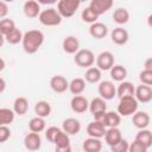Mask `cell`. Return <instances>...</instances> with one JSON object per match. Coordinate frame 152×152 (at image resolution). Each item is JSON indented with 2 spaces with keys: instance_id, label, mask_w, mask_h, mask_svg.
Instances as JSON below:
<instances>
[{
  "instance_id": "6da1fadb",
  "label": "cell",
  "mask_w": 152,
  "mask_h": 152,
  "mask_svg": "<svg viewBox=\"0 0 152 152\" xmlns=\"http://www.w3.org/2000/svg\"><path fill=\"white\" fill-rule=\"evenodd\" d=\"M44 39H45V37L42 31L28 30L23 34V40H21L23 50L28 55H33L43 45Z\"/></svg>"
},
{
  "instance_id": "7a4b0ae2",
  "label": "cell",
  "mask_w": 152,
  "mask_h": 152,
  "mask_svg": "<svg viewBox=\"0 0 152 152\" xmlns=\"http://www.w3.org/2000/svg\"><path fill=\"white\" fill-rule=\"evenodd\" d=\"M138 106H139V103L134 99V96L121 97V99H119L116 113L120 116H129V115H133L138 110Z\"/></svg>"
},
{
  "instance_id": "3957f363",
  "label": "cell",
  "mask_w": 152,
  "mask_h": 152,
  "mask_svg": "<svg viewBox=\"0 0 152 152\" xmlns=\"http://www.w3.org/2000/svg\"><path fill=\"white\" fill-rule=\"evenodd\" d=\"M38 19H39V23L44 26H58L62 23V17L57 12V10L53 7L40 11Z\"/></svg>"
},
{
  "instance_id": "277c9868",
  "label": "cell",
  "mask_w": 152,
  "mask_h": 152,
  "mask_svg": "<svg viewBox=\"0 0 152 152\" xmlns=\"http://www.w3.org/2000/svg\"><path fill=\"white\" fill-rule=\"evenodd\" d=\"M81 5L80 0H59L57 2V12L63 18H71Z\"/></svg>"
},
{
  "instance_id": "5b68a950",
  "label": "cell",
  "mask_w": 152,
  "mask_h": 152,
  "mask_svg": "<svg viewBox=\"0 0 152 152\" xmlns=\"http://www.w3.org/2000/svg\"><path fill=\"white\" fill-rule=\"evenodd\" d=\"M74 62L81 68H90L95 63V55L89 49H80L74 55Z\"/></svg>"
},
{
  "instance_id": "8992f818",
  "label": "cell",
  "mask_w": 152,
  "mask_h": 152,
  "mask_svg": "<svg viewBox=\"0 0 152 152\" xmlns=\"http://www.w3.org/2000/svg\"><path fill=\"white\" fill-rule=\"evenodd\" d=\"M97 91L100 97L104 101L113 100L116 96V87L112 81H101L97 86Z\"/></svg>"
},
{
  "instance_id": "52a82bcc",
  "label": "cell",
  "mask_w": 152,
  "mask_h": 152,
  "mask_svg": "<svg viewBox=\"0 0 152 152\" xmlns=\"http://www.w3.org/2000/svg\"><path fill=\"white\" fill-rule=\"evenodd\" d=\"M96 68L101 71H107L110 70V68L114 65V55L110 51H102L100 52L96 58Z\"/></svg>"
},
{
  "instance_id": "ba28073f",
  "label": "cell",
  "mask_w": 152,
  "mask_h": 152,
  "mask_svg": "<svg viewBox=\"0 0 152 152\" xmlns=\"http://www.w3.org/2000/svg\"><path fill=\"white\" fill-rule=\"evenodd\" d=\"M134 99L138 103H148L152 100V88L145 84H139L134 89Z\"/></svg>"
},
{
  "instance_id": "9c48e42d",
  "label": "cell",
  "mask_w": 152,
  "mask_h": 152,
  "mask_svg": "<svg viewBox=\"0 0 152 152\" xmlns=\"http://www.w3.org/2000/svg\"><path fill=\"white\" fill-rule=\"evenodd\" d=\"M70 107H71V110L74 113L83 114L89 108V101L84 96H82V95H75L70 100Z\"/></svg>"
},
{
  "instance_id": "30bf717a",
  "label": "cell",
  "mask_w": 152,
  "mask_h": 152,
  "mask_svg": "<svg viewBox=\"0 0 152 152\" xmlns=\"http://www.w3.org/2000/svg\"><path fill=\"white\" fill-rule=\"evenodd\" d=\"M88 7L97 17H100L101 14H104L113 7V1L112 0H91Z\"/></svg>"
},
{
  "instance_id": "8fae6325",
  "label": "cell",
  "mask_w": 152,
  "mask_h": 152,
  "mask_svg": "<svg viewBox=\"0 0 152 152\" xmlns=\"http://www.w3.org/2000/svg\"><path fill=\"white\" fill-rule=\"evenodd\" d=\"M50 88L57 94L65 93L69 88V81L62 75H55L50 78Z\"/></svg>"
},
{
  "instance_id": "7c38bea8",
  "label": "cell",
  "mask_w": 152,
  "mask_h": 152,
  "mask_svg": "<svg viewBox=\"0 0 152 152\" xmlns=\"http://www.w3.org/2000/svg\"><path fill=\"white\" fill-rule=\"evenodd\" d=\"M24 146L27 151H38L42 147V138L38 133L30 132L24 137Z\"/></svg>"
},
{
  "instance_id": "4fadbf2b",
  "label": "cell",
  "mask_w": 152,
  "mask_h": 152,
  "mask_svg": "<svg viewBox=\"0 0 152 152\" xmlns=\"http://www.w3.org/2000/svg\"><path fill=\"white\" fill-rule=\"evenodd\" d=\"M132 122H133L134 127H137L138 129H145L148 127V125L151 122V118L147 112L137 110L132 115Z\"/></svg>"
},
{
  "instance_id": "5bb4252c",
  "label": "cell",
  "mask_w": 152,
  "mask_h": 152,
  "mask_svg": "<svg viewBox=\"0 0 152 152\" xmlns=\"http://www.w3.org/2000/svg\"><path fill=\"white\" fill-rule=\"evenodd\" d=\"M62 131L70 135H76L81 131V122L75 118H68L62 122Z\"/></svg>"
},
{
  "instance_id": "9a60e30c",
  "label": "cell",
  "mask_w": 152,
  "mask_h": 152,
  "mask_svg": "<svg viewBox=\"0 0 152 152\" xmlns=\"http://www.w3.org/2000/svg\"><path fill=\"white\" fill-rule=\"evenodd\" d=\"M110 39L116 45H125L129 39L128 31L121 26H118L110 32Z\"/></svg>"
},
{
  "instance_id": "2e32d148",
  "label": "cell",
  "mask_w": 152,
  "mask_h": 152,
  "mask_svg": "<svg viewBox=\"0 0 152 152\" xmlns=\"http://www.w3.org/2000/svg\"><path fill=\"white\" fill-rule=\"evenodd\" d=\"M62 48L65 53L75 55L80 50V40L75 36H66L62 42Z\"/></svg>"
},
{
  "instance_id": "e0dca14e",
  "label": "cell",
  "mask_w": 152,
  "mask_h": 152,
  "mask_svg": "<svg viewBox=\"0 0 152 152\" xmlns=\"http://www.w3.org/2000/svg\"><path fill=\"white\" fill-rule=\"evenodd\" d=\"M23 11L27 18L34 19V18H38V15L40 13V5L36 0H27L24 2Z\"/></svg>"
},
{
  "instance_id": "ac0fdd59",
  "label": "cell",
  "mask_w": 152,
  "mask_h": 152,
  "mask_svg": "<svg viewBox=\"0 0 152 152\" xmlns=\"http://www.w3.org/2000/svg\"><path fill=\"white\" fill-rule=\"evenodd\" d=\"M106 129L107 128L102 125V122H99V121H91L87 126L88 135L90 138H96V139H101L102 137H104Z\"/></svg>"
},
{
  "instance_id": "d6986e66",
  "label": "cell",
  "mask_w": 152,
  "mask_h": 152,
  "mask_svg": "<svg viewBox=\"0 0 152 152\" xmlns=\"http://www.w3.org/2000/svg\"><path fill=\"white\" fill-rule=\"evenodd\" d=\"M89 34L95 39H102L108 34V27L106 24L96 21L89 26Z\"/></svg>"
},
{
  "instance_id": "ffe728a7",
  "label": "cell",
  "mask_w": 152,
  "mask_h": 152,
  "mask_svg": "<svg viewBox=\"0 0 152 152\" xmlns=\"http://www.w3.org/2000/svg\"><path fill=\"white\" fill-rule=\"evenodd\" d=\"M121 139H122V133L118 127H113V128H107L106 129L104 141L109 147H112L115 144H118Z\"/></svg>"
},
{
  "instance_id": "44dd1931",
  "label": "cell",
  "mask_w": 152,
  "mask_h": 152,
  "mask_svg": "<svg viewBox=\"0 0 152 152\" xmlns=\"http://www.w3.org/2000/svg\"><path fill=\"white\" fill-rule=\"evenodd\" d=\"M134 84L129 81H122L116 87V96L119 99L126 97V96H134Z\"/></svg>"
},
{
  "instance_id": "7402d4cb",
  "label": "cell",
  "mask_w": 152,
  "mask_h": 152,
  "mask_svg": "<svg viewBox=\"0 0 152 152\" xmlns=\"http://www.w3.org/2000/svg\"><path fill=\"white\" fill-rule=\"evenodd\" d=\"M102 125L106 128H113V127H119L120 122H121V116L116 113V112H106L103 119H102Z\"/></svg>"
},
{
  "instance_id": "603a6c76",
  "label": "cell",
  "mask_w": 152,
  "mask_h": 152,
  "mask_svg": "<svg viewBox=\"0 0 152 152\" xmlns=\"http://www.w3.org/2000/svg\"><path fill=\"white\" fill-rule=\"evenodd\" d=\"M33 110H34V114L39 118H48L50 114H51V110H52V107L51 104L45 101V100H40V101H37L34 107H33Z\"/></svg>"
},
{
  "instance_id": "cb8c5ba5",
  "label": "cell",
  "mask_w": 152,
  "mask_h": 152,
  "mask_svg": "<svg viewBox=\"0 0 152 152\" xmlns=\"http://www.w3.org/2000/svg\"><path fill=\"white\" fill-rule=\"evenodd\" d=\"M15 115L23 116L28 110V100L25 96H18L13 102V109Z\"/></svg>"
},
{
  "instance_id": "d4e9b609",
  "label": "cell",
  "mask_w": 152,
  "mask_h": 152,
  "mask_svg": "<svg viewBox=\"0 0 152 152\" xmlns=\"http://www.w3.org/2000/svg\"><path fill=\"white\" fill-rule=\"evenodd\" d=\"M82 148L84 152H101L102 141L96 138H87L82 144Z\"/></svg>"
},
{
  "instance_id": "484cf974",
  "label": "cell",
  "mask_w": 152,
  "mask_h": 152,
  "mask_svg": "<svg viewBox=\"0 0 152 152\" xmlns=\"http://www.w3.org/2000/svg\"><path fill=\"white\" fill-rule=\"evenodd\" d=\"M109 72H110V77H112V80L113 81H115V82H122V81H125V78L127 77V69L124 66V65H121V64H114L112 68H110V70H109Z\"/></svg>"
},
{
  "instance_id": "4316f807",
  "label": "cell",
  "mask_w": 152,
  "mask_h": 152,
  "mask_svg": "<svg viewBox=\"0 0 152 152\" xmlns=\"http://www.w3.org/2000/svg\"><path fill=\"white\" fill-rule=\"evenodd\" d=\"M112 18L118 25H125L129 21V12L125 7H118L116 10H114Z\"/></svg>"
},
{
  "instance_id": "83f0119b",
  "label": "cell",
  "mask_w": 152,
  "mask_h": 152,
  "mask_svg": "<svg viewBox=\"0 0 152 152\" xmlns=\"http://www.w3.org/2000/svg\"><path fill=\"white\" fill-rule=\"evenodd\" d=\"M68 90L75 96V95H81L84 90H86V81L81 77H76L72 78L69 82V88Z\"/></svg>"
},
{
  "instance_id": "f1b7e54d",
  "label": "cell",
  "mask_w": 152,
  "mask_h": 152,
  "mask_svg": "<svg viewBox=\"0 0 152 152\" xmlns=\"http://www.w3.org/2000/svg\"><path fill=\"white\" fill-rule=\"evenodd\" d=\"M102 71L99 70L96 66H90L87 69L86 74H84V81H87L88 83H100L101 82V77H102Z\"/></svg>"
},
{
  "instance_id": "f546056e",
  "label": "cell",
  "mask_w": 152,
  "mask_h": 152,
  "mask_svg": "<svg viewBox=\"0 0 152 152\" xmlns=\"http://www.w3.org/2000/svg\"><path fill=\"white\" fill-rule=\"evenodd\" d=\"M138 142L142 144L144 146H146L147 148H150L152 146V133L150 129L145 128V129H139L137 135H135V139Z\"/></svg>"
},
{
  "instance_id": "4dcf8cb0",
  "label": "cell",
  "mask_w": 152,
  "mask_h": 152,
  "mask_svg": "<svg viewBox=\"0 0 152 152\" xmlns=\"http://www.w3.org/2000/svg\"><path fill=\"white\" fill-rule=\"evenodd\" d=\"M46 127V122H45V119L43 118H39V116H34L32 118L30 121H28V129L30 132H33V133H40L45 129Z\"/></svg>"
},
{
  "instance_id": "1f68e13d",
  "label": "cell",
  "mask_w": 152,
  "mask_h": 152,
  "mask_svg": "<svg viewBox=\"0 0 152 152\" xmlns=\"http://www.w3.org/2000/svg\"><path fill=\"white\" fill-rule=\"evenodd\" d=\"M91 114H95V113H100V112H107V103L103 99H101L100 96L99 97H95L90 102H89V108Z\"/></svg>"
},
{
  "instance_id": "d6a6232c",
  "label": "cell",
  "mask_w": 152,
  "mask_h": 152,
  "mask_svg": "<svg viewBox=\"0 0 152 152\" xmlns=\"http://www.w3.org/2000/svg\"><path fill=\"white\" fill-rule=\"evenodd\" d=\"M15 119V114L10 108H0V126H8Z\"/></svg>"
},
{
  "instance_id": "836d02e7",
  "label": "cell",
  "mask_w": 152,
  "mask_h": 152,
  "mask_svg": "<svg viewBox=\"0 0 152 152\" xmlns=\"http://www.w3.org/2000/svg\"><path fill=\"white\" fill-rule=\"evenodd\" d=\"M23 34H24V33H23L18 27H15L13 31H11L8 34L5 36V40H6L8 44L15 45V44L21 43V40H23Z\"/></svg>"
},
{
  "instance_id": "e575fe53",
  "label": "cell",
  "mask_w": 152,
  "mask_h": 152,
  "mask_svg": "<svg viewBox=\"0 0 152 152\" xmlns=\"http://www.w3.org/2000/svg\"><path fill=\"white\" fill-rule=\"evenodd\" d=\"M15 23L14 20L10 19V18H4L0 20V33L2 36H6L11 31H13L15 28Z\"/></svg>"
},
{
  "instance_id": "d590c367",
  "label": "cell",
  "mask_w": 152,
  "mask_h": 152,
  "mask_svg": "<svg viewBox=\"0 0 152 152\" xmlns=\"http://www.w3.org/2000/svg\"><path fill=\"white\" fill-rule=\"evenodd\" d=\"M53 144H55L56 147H65V146H70V137L61 129V132L57 134V137H56Z\"/></svg>"
},
{
  "instance_id": "8d00e7d4",
  "label": "cell",
  "mask_w": 152,
  "mask_h": 152,
  "mask_svg": "<svg viewBox=\"0 0 152 152\" xmlns=\"http://www.w3.org/2000/svg\"><path fill=\"white\" fill-rule=\"evenodd\" d=\"M81 19L84 21V23H88V24H94V23H96L97 21V19H99V17L89 8V7H86L83 11H82V13H81Z\"/></svg>"
},
{
  "instance_id": "74e56055",
  "label": "cell",
  "mask_w": 152,
  "mask_h": 152,
  "mask_svg": "<svg viewBox=\"0 0 152 152\" xmlns=\"http://www.w3.org/2000/svg\"><path fill=\"white\" fill-rule=\"evenodd\" d=\"M139 80L141 84L151 87L152 86V70H145V69L141 70L139 74Z\"/></svg>"
},
{
  "instance_id": "f35d334b",
  "label": "cell",
  "mask_w": 152,
  "mask_h": 152,
  "mask_svg": "<svg viewBox=\"0 0 152 152\" xmlns=\"http://www.w3.org/2000/svg\"><path fill=\"white\" fill-rule=\"evenodd\" d=\"M61 129L62 128H59L57 126H50V127H48V129H45V138L48 139V141H50V142L53 144V141H55L57 134L61 132Z\"/></svg>"
},
{
  "instance_id": "ab89813d",
  "label": "cell",
  "mask_w": 152,
  "mask_h": 152,
  "mask_svg": "<svg viewBox=\"0 0 152 152\" xmlns=\"http://www.w3.org/2000/svg\"><path fill=\"white\" fill-rule=\"evenodd\" d=\"M128 146H129V142L122 138L118 144L110 147V152H128Z\"/></svg>"
},
{
  "instance_id": "60d3db41",
  "label": "cell",
  "mask_w": 152,
  "mask_h": 152,
  "mask_svg": "<svg viewBox=\"0 0 152 152\" xmlns=\"http://www.w3.org/2000/svg\"><path fill=\"white\" fill-rule=\"evenodd\" d=\"M148 148L146 146H144L142 144L138 142L137 140H133L132 142H129L128 146V152H147Z\"/></svg>"
},
{
  "instance_id": "b9f144b4",
  "label": "cell",
  "mask_w": 152,
  "mask_h": 152,
  "mask_svg": "<svg viewBox=\"0 0 152 152\" xmlns=\"http://www.w3.org/2000/svg\"><path fill=\"white\" fill-rule=\"evenodd\" d=\"M11 138V129L8 126H0V144L6 142Z\"/></svg>"
},
{
  "instance_id": "7bdbcfd3",
  "label": "cell",
  "mask_w": 152,
  "mask_h": 152,
  "mask_svg": "<svg viewBox=\"0 0 152 152\" xmlns=\"http://www.w3.org/2000/svg\"><path fill=\"white\" fill-rule=\"evenodd\" d=\"M7 14H8V5L5 1L0 0V20L6 18Z\"/></svg>"
},
{
  "instance_id": "ee69618b",
  "label": "cell",
  "mask_w": 152,
  "mask_h": 152,
  "mask_svg": "<svg viewBox=\"0 0 152 152\" xmlns=\"http://www.w3.org/2000/svg\"><path fill=\"white\" fill-rule=\"evenodd\" d=\"M144 69L145 70H152V58H147L144 63Z\"/></svg>"
},
{
  "instance_id": "f6af8a7d",
  "label": "cell",
  "mask_w": 152,
  "mask_h": 152,
  "mask_svg": "<svg viewBox=\"0 0 152 152\" xmlns=\"http://www.w3.org/2000/svg\"><path fill=\"white\" fill-rule=\"evenodd\" d=\"M55 152H72L71 146H65V147H56Z\"/></svg>"
},
{
  "instance_id": "bcb514c9",
  "label": "cell",
  "mask_w": 152,
  "mask_h": 152,
  "mask_svg": "<svg viewBox=\"0 0 152 152\" xmlns=\"http://www.w3.org/2000/svg\"><path fill=\"white\" fill-rule=\"evenodd\" d=\"M5 89H6V81L2 77H0V94L4 93Z\"/></svg>"
},
{
  "instance_id": "7dc6e473",
  "label": "cell",
  "mask_w": 152,
  "mask_h": 152,
  "mask_svg": "<svg viewBox=\"0 0 152 152\" xmlns=\"http://www.w3.org/2000/svg\"><path fill=\"white\" fill-rule=\"evenodd\" d=\"M5 66H6V63H5L4 58H1V57H0V71H2V70L5 69Z\"/></svg>"
},
{
  "instance_id": "c3c4849f",
  "label": "cell",
  "mask_w": 152,
  "mask_h": 152,
  "mask_svg": "<svg viewBox=\"0 0 152 152\" xmlns=\"http://www.w3.org/2000/svg\"><path fill=\"white\" fill-rule=\"evenodd\" d=\"M5 42H6V40H5V36H2V34L0 33V48L5 44Z\"/></svg>"
}]
</instances>
